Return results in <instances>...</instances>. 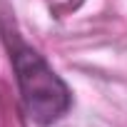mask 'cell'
Masks as SVG:
<instances>
[{"label": "cell", "instance_id": "cell-1", "mask_svg": "<svg viewBox=\"0 0 127 127\" xmlns=\"http://www.w3.org/2000/svg\"><path fill=\"white\" fill-rule=\"evenodd\" d=\"M10 52H13L18 87L30 120H35L37 125L57 122L72 105L67 85L47 65V60L40 52H35L30 45L20 42L18 37H13Z\"/></svg>", "mask_w": 127, "mask_h": 127}]
</instances>
